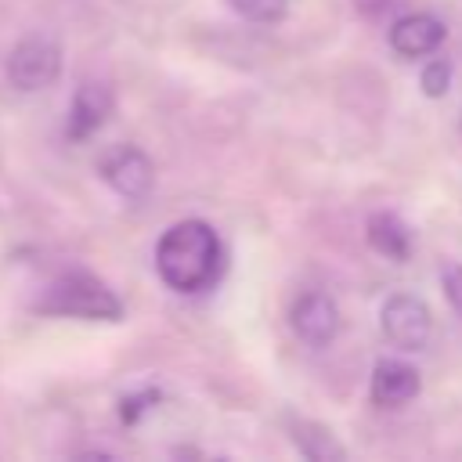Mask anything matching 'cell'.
I'll list each match as a JSON object with an SVG mask.
<instances>
[{
	"label": "cell",
	"mask_w": 462,
	"mask_h": 462,
	"mask_svg": "<svg viewBox=\"0 0 462 462\" xmlns=\"http://www.w3.org/2000/svg\"><path fill=\"white\" fill-rule=\"evenodd\" d=\"M224 267L220 235L206 220H177L155 242V271L173 292H202Z\"/></svg>",
	"instance_id": "1"
},
{
	"label": "cell",
	"mask_w": 462,
	"mask_h": 462,
	"mask_svg": "<svg viewBox=\"0 0 462 462\" xmlns=\"http://www.w3.org/2000/svg\"><path fill=\"white\" fill-rule=\"evenodd\" d=\"M36 310L58 314V318H87V321H119L123 300L90 271H61L47 282L43 296L36 300Z\"/></svg>",
	"instance_id": "2"
},
{
	"label": "cell",
	"mask_w": 462,
	"mask_h": 462,
	"mask_svg": "<svg viewBox=\"0 0 462 462\" xmlns=\"http://www.w3.org/2000/svg\"><path fill=\"white\" fill-rule=\"evenodd\" d=\"M61 43L51 32H29L7 54V83L22 94H36L58 83L61 76Z\"/></svg>",
	"instance_id": "3"
},
{
	"label": "cell",
	"mask_w": 462,
	"mask_h": 462,
	"mask_svg": "<svg viewBox=\"0 0 462 462\" xmlns=\"http://www.w3.org/2000/svg\"><path fill=\"white\" fill-rule=\"evenodd\" d=\"M379 321H383V332L393 346L401 350H426L430 346V336H433V318H430V307L411 296V292H393L386 296L383 310H379Z\"/></svg>",
	"instance_id": "4"
},
{
	"label": "cell",
	"mask_w": 462,
	"mask_h": 462,
	"mask_svg": "<svg viewBox=\"0 0 462 462\" xmlns=\"http://www.w3.org/2000/svg\"><path fill=\"white\" fill-rule=\"evenodd\" d=\"M97 170H101L105 184H108L116 195L130 199V202L144 199V195L152 191V180H155L152 159H148L141 148H134V144H119V148L105 152V159L97 162Z\"/></svg>",
	"instance_id": "5"
},
{
	"label": "cell",
	"mask_w": 462,
	"mask_h": 462,
	"mask_svg": "<svg viewBox=\"0 0 462 462\" xmlns=\"http://www.w3.org/2000/svg\"><path fill=\"white\" fill-rule=\"evenodd\" d=\"M289 325L307 346H328L339 332V307L332 296H325L318 289L300 292L289 307Z\"/></svg>",
	"instance_id": "6"
},
{
	"label": "cell",
	"mask_w": 462,
	"mask_h": 462,
	"mask_svg": "<svg viewBox=\"0 0 462 462\" xmlns=\"http://www.w3.org/2000/svg\"><path fill=\"white\" fill-rule=\"evenodd\" d=\"M422 390V379H419V368L408 365V361H397V357H383L375 368H372V383H368V397L375 408H401L408 401H415Z\"/></svg>",
	"instance_id": "7"
},
{
	"label": "cell",
	"mask_w": 462,
	"mask_h": 462,
	"mask_svg": "<svg viewBox=\"0 0 462 462\" xmlns=\"http://www.w3.org/2000/svg\"><path fill=\"white\" fill-rule=\"evenodd\" d=\"M448 36V25L430 14V11H411L404 18L393 22L390 29V47L401 54V58H430Z\"/></svg>",
	"instance_id": "8"
},
{
	"label": "cell",
	"mask_w": 462,
	"mask_h": 462,
	"mask_svg": "<svg viewBox=\"0 0 462 462\" xmlns=\"http://www.w3.org/2000/svg\"><path fill=\"white\" fill-rule=\"evenodd\" d=\"M108 112H112V90H108L105 83L87 79V83H79V90L72 94V105H69V126H65V134H69L72 141H87L94 130H101V126H105Z\"/></svg>",
	"instance_id": "9"
},
{
	"label": "cell",
	"mask_w": 462,
	"mask_h": 462,
	"mask_svg": "<svg viewBox=\"0 0 462 462\" xmlns=\"http://www.w3.org/2000/svg\"><path fill=\"white\" fill-rule=\"evenodd\" d=\"M289 437H292L296 451H300L303 458H310V462H339V458H346L343 444H339L325 426H318V422H310V419L292 415V419H289Z\"/></svg>",
	"instance_id": "10"
},
{
	"label": "cell",
	"mask_w": 462,
	"mask_h": 462,
	"mask_svg": "<svg viewBox=\"0 0 462 462\" xmlns=\"http://www.w3.org/2000/svg\"><path fill=\"white\" fill-rule=\"evenodd\" d=\"M368 245L393 263H404L411 256V235H408L404 220L397 213H386V209L368 220Z\"/></svg>",
	"instance_id": "11"
},
{
	"label": "cell",
	"mask_w": 462,
	"mask_h": 462,
	"mask_svg": "<svg viewBox=\"0 0 462 462\" xmlns=\"http://www.w3.org/2000/svg\"><path fill=\"white\" fill-rule=\"evenodd\" d=\"M245 22H256V25H274L289 14V0H227Z\"/></svg>",
	"instance_id": "12"
},
{
	"label": "cell",
	"mask_w": 462,
	"mask_h": 462,
	"mask_svg": "<svg viewBox=\"0 0 462 462\" xmlns=\"http://www.w3.org/2000/svg\"><path fill=\"white\" fill-rule=\"evenodd\" d=\"M422 94L426 97H444L448 87H451V61L448 58H433L426 69H422Z\"/></svg>",
	"instance_id": "13"
},
{
	"label": "cell",
	"mask_w": 462,
	"mask_h": 462,
	"mask_svg": "<svg viewBox=\"0 0 462 462\" xmlns=\"http://www.w3.org/2000/svg\"><path fill=\"white\" fill-rule=\"evenodd\" d=\"M440 289H444L448 307L462 318V263H444L440 267Z\"/></svg>",
	"instance_id": "14"
}]
</instances>
